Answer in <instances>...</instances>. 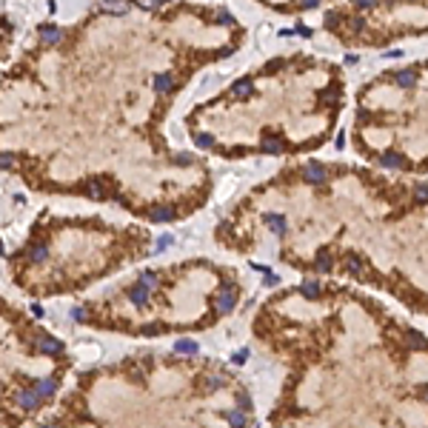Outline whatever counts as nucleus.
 <instances>
[{"label": "nucleus", "instance_id": "nucleus-1", "mask_svg": "<svg viewBox=\"0 0 428 428\" xmlns=\"http://www.w3.org/2000/svg\"><path fill=\"white\" fill-rule=\"evenodd\" d=\"M214 305H217L220 314H229L234 305H237V294H234V286H232V283H225L223 289L214 294Z\"/></svg>", "mask_w": 428, "mask_h": 428}, {"label": "nucleus", "instance_id": "nucleus-2", "mask_svg": "<svg viewBox=\"0 0 428 428\" xmlns=\"http://www.w3.org/2000/svg\"><path fill=\"white\" fill-rule=\"evenodd\" d=\"M15 403L23 408V411H37L40 403H43V397H40L37 388H26V391H17L15 394Z\"/></svg>", "mask_w": 428, "mask_h": 428}, {"label": "nucleus", "instance_id": "nucleus-3", "mask_svg": "<svg viewBox=\"0 0 428 428\" xmlns=\"http://www.w3.org/2000/svg\"><path fill=\"white\" fill-rule=\"evenodd\" d=\"M303 177L305 183H311V186H320V183H326V168L320 166V163H308V166L303 168Z\"/></svg>", "mask_w": 428, "mask_h": 428}, {"label": "nucleus", "instance_id": "nucleus-4", "mask_svg": "<svg viewBox=\"0 0 428 428\" xmlns=\"http://www.w3.org/2000/svg\"><path fill=\"white\" fill-rule=\"evenodd\" d=\"M149 220H154V223H172L175 220V206H152L149 209Z\"/></svg>", "mask_w": 428, "mask_h": 428}, {"label": "nucleus", "instance_id": "nucleus-5", "mask_svg": "<svg viewBox=\"0 0 428 428\" xmlns=\"http://www.w3.org/2000/svg\"><path fill=\"white\" fill-rule=\"evenodd\" d=\"M149 294H152V289H146L143 283H137V286H131V289H129V300L137 305V308L149 305Z\"/></svg>", "mask_w": 428, "mask_h": 428}, {"label": "nucleus", "instance_id": "nucleus-6", "mask_svg": "<svg viewBox=\"0 0 428 428\" xmlns=\"http://www.w3.org/2000/svg\"><path fill=\"white\" fill-rule=\"evenodd\" d=\"M37 351H43V354H60V351L66 349L60 340H54V337H37Z\"/></svg>", "mask_w": 428, "mask_h": 428}, {"label": "nucleus", "instance_id": "nucleus-7", "mask_svg": "<svg viewBox=\"0 0 428 428\" xmlns=\"http://www.w3.org/2000/svg\"><path fill=\"white\" fill-rule=\"evenodd\" d=\"M40 40H43V43H49V46L60 43V40H63V29H60V26H51V23H46V26H40Z\"/></svg>", "mask_w": 428, "mask_h": 428}, {"label": "nucleus", "instance_id": "nucleus-8", "mask_svg": "<svg viewBox=\"0 0 428 428\" xmlns=\"http://www.w3.org/2000/svg\"><path fill=\"white\" fill-rule=\"evenodd\" d=\"M380 166L383 168H400V166H406V157L400 152H394V149H388V152L380 154Z\"/></svg>", "mask_w": 428, "mask_h": 428}, {"label": "nucleus", "instance_id": "nucleus-9", "mask_svg": "<svg viewBox=\"0 0 428 428\" xmlns=\"http://www.w3.org/2000/svg\"><path fill=\"white\" fill-rule=\"evenodd\" d=\"M83 191H86L89 197H95V200H103V197H106V183H103L100 177H89Z\"/></svg>", "mask_w": 428, "mask_h": 428}, {"label": "nucleus", "instance_id": "nucleus-10", "mask_svg": "<svg viewBox=\"0 0 428 428\" xmlns=\"http://www.w3.org/2000/svg\"><path fill=\"white\" fill-rule=\"evenodd\" d=\"M331 266H334L331 248H320V251H317V260H314V269L323 271V274H328V271H331Z\"/></svg>", "mask_w": 428, "mask_h": 428}, {"label": "nucleus", "instance_id": "nucleus-11", "mask_svg": "<svg viewBox=\"0 0 428 428\" xmlns=\"http://www.w3.org/2000/svg\"><path fill=\"white\" fill-rule=\"evenodd\" d=\"M346 271L354 277H363L365 274V263L363 257H357V254H346Z\"/></svg>", "mask_w": 428, "mask_h": 428}, {"label": "nucleus", "instance_id": "nucleus-12", "mask_svg": "<svg viewBox=\"0 0 428 428\" xmlns=\"http://www.w3.org/2000/svg\"><path fill=\"white\" fill-rule=\"evenodd\" d=\"M263 220H266V225H269L271 232H277V234L289 232V223H286L283 214H263Z\"/></svg>", "mask_w": 428, "mask_h": 428}, {"label": "nucleus", "instance_id": "nucleus-13", "mask_svg": "<svg viewBox=\"0 0 428 428\" xmlns=\"http://www.w3.org/2000/svg\"><path fill=\"white\" fill-rule=\"evenodd\" d=\"M260 149H263V152H266V154H280V152H283V149H286V143H283V140H280V137H263Z\"/></svg>", "mask_w": 428, "mask_h": 428}, {"label": "nucleus", "instance_id": "nucleus-14", "mask_svg": "<svg viewBox=\"0 0 428 428\" xmlns=\"http://www.w3.org/2000/svg\"><path fill=\"white\" fill-rule=\"evenodd\" d=\"M35 388L40 391V397H43V400H49V397L58 394V383H54V380H37Z\"/></svg>", "mask_w": 428, "mask_h": 428}, {"label": "nucleus", "instance_id": "nucleus-15", "mask_svg": "<svg viewBox=\"0 0 428 428\" xmlns=\"http://www.w3.org/2000/svg\"><path fill=\"white\" fill-rule=\"evenodd\" d=\"M251 92H254V83L248 77L237 80V83L232 86V95H237V97H251Z\"/></svg>", "mask_w": 428, "mask_h": 428}, {"label": "nucleus", "instance_id": "nucleus-16", "mask_svg": "<svg viewBox=\"0 0 428 428\" xmlns=\"http://www.w3.org/2000/svg\"><path fill=\"white\" fill-rule=\"evenodd\" d=\"M394 80H397V86H403V89H411L414 83H417V72H414V69H406V72H397V74H394Z\"/></svg>", "mask_w": 428, "mask_h": 428}, {"label": "nucleus", "instance_id": "nucleus-17", "mask_svg": "<svg viewBox=\"0 0 428 428\" xmlns=\"http://www.w3.org/2000/svg\"><path fill=\"white\" fill-rule=\"evenodd\" d=\"M225 420L232 428H246V411L243 408H234V411H225Z\"/></svg>", "mask_w": 428, "mask_h": 428}, {"label": "nucleus", "instance_id": "nucleus-18", "mask_svg": "<svg viewBox=\"0 0 428 428\" xmlns=\"http://www.w3.org/2000/svg\"><path fill=\"white\" fill-rule=\"evenodd\" d=\"M175 351H177V354H197L200 346H197L194 340H189V337H183V340L175 343Z\"/></svg>", "mask_w": 428, "mask_h": 428}, {"label": "nucleus", "instance_id": "nucleus-19", "mask_svg": "<svg viewBox=\"0 0 428 428\" xmlns=\"http://www.w3.org/2000/svg\"><path fill=\"white\" fill-rule=\"evenodd\" d=\"M300 294L308 297V300H317L320 297V283H317V280H305V283L300 286Z\"/></svg>", "mask_w": 428, "mask_h": 428}, {"label": "nucleus", "instance_id": "nucleus-20", "mask_svg": "<svg viewBox=\"0 0 428 428\" xmlns=\"http://www.w3.org/2000/svg\"><path fill=\"white\" fill-rule=\"evenodd\" d=\"M46 257H49V246H46V243H35V246L29 248V260H35V263H43Z\"/></svg>", "mask_w": 428, "mask_h": 428}, {"label": "nucleus", "instance_id": "nucleus-21", "mask_svg": "<svg viewBox=\"0 0 428 428\" xmlns=\"http://www.w3.org/2000/svg\"><path fill=\"white\" fill-rule=\"evenodd\" d=\"M406 346H408L411 351H422L425 340H422V334H417V331H406Z\"/></svg>", "mask_w": 428, "mask_h": 428}, {"label": "nucleus", "instance_id": "nucleus-22", "mask_svg": "<svg viewBox=\"0 0 428 428\" xmlns=\"http://www.w3.org/2000/svg\"><path fill=\"white\" fill-rule=\"evenodd\" d=\"M100 6L111 15H123L126 12V0H100Z\"/></svg>", "mask_w": 428, "mask_h": 428}, {"label": "nucleus", "instance_id": "nucleus-23", "mask_svg": "<svg viewBox=\"0 0 428 428\" xmlns=\"http://www.w3.org/2000/svg\"><path fill=\"white\" fill-rule=\"evenodd\" d=\"M168 89H172V74H157V77H154V92L163 95V92H168Z\"/></svg>", "mask_w": 428, "mask_h": 428}, {"label": "nucleus", "instance_id": "nucleus-24", "mask_svg": "<svg viewBox=\"0 0 428 428\" xmlns=\"http://www.w3.org/2000/svg\"><path fill=\"white\" fill-rule=\"evenodd\" d=\"M225 385V377L223 374H209V377H206V388H209V391H214V388H223Z\"/></svg>", "mask_w": 428, "mask_h": 428}, {"label": "nucleus", "instance_id": "nucleus-25", "mask_svg": "<svg viewBox=\"0 0 428 428\" xmlns=\"http://www.w3.org/2000/svg\"><path fill=\"white\" fill-rule=\"evenodd\" d=\"M380 0H351V6L360 9V12H368V9H377Z\"/></svg>", "mask_w": 428, "mask_h": 428}, {"label": "nucleus", "instance_id": "nucleus-26", "mask_svg": "<svg viewBox=\"0 0 428 428\" xmlns=\"http://www.w3.org/2000/svg\"><path fill=\"white\" fill-rule=\"evenodd\" d=\"M140 283H143L146 289H154V286H157V271H146V274L140 277Z\"/></svg>", "mask_w": 428, "mask_h": 428}, {"label": "nucleus", "instance_id": "nucleus-27", "mask_svg": "<svg viewBox=\"0 0 428 428\" xmlns=\"http://www.w3.org/2000/svg\"><path fill=\"white\" fill-rule=\"evenodd\" d=\"M340 23H343V17L337 15V12H328V15H326V29H337Z\"/></svg>", "mask_w": 428, "mask_h": 428}, {"label": "nucleus", "instance_id": "nucleus-28", "mask_svg": "<svg viewBox=\"0 0 428 428\" xmlns=\"http://www.w3.org/2000/svg\"><path fill=\"white\" fill-rule=\"evenodd\" d=\"M414 200L417 203H428V186H417L414 189Z\"/></svg>", "mask_w": 428, "mask_h": 428}, {"label": "nucleus", "instance_id": "nucleus-29", "mask_svg": "<svg viewBox=\"0 0 428 428\" xmlns=\"http://www.w3.org/2000/svg\"><path fill=\"white\" fill-rule=\"evenodd\" d=\"M194 143L203 146V149H209V146L214 143V137H211V134H194Z\"/></svg>", "mask_w": 428, "mask_h": 428}, {"label": "nucleus", "instance_id": "nucleus-30", "mask_svg": "<svg viewBox=\"0 0 428 428\" xmlns=\"http://www.w3.org/2000/svg\"><path fill=\"white\" fill-rule=\"evenodd\" d=\"M349 26H351V32H360V29H365V20L363 17H351Z\"/></svg>", "mask_w": 428, "mask_h": 428}, {"label": "nucleus", "instance_id": "nucleus-31", "mask_svg": "<svg viewBox=\"0 0 428 428\" xmlns=\"http://www.w3.org/2000/svg\"><path fill=\"white\" fill-rule=\"evenodd\" d=\"M72 317H74V320H80V323H83V320H86L89 314H86V308H83V305H77V308H72Z\"/></svg>", "mask_w": 428, "mask_h": 428}, {"label": "nucleus", "instance_id": "nucleus-32", "mask_svg": "<svg viewBox=\"0 0 428 428\" xmlns=\"http://www.w3.org/2000/svg\"><path fill=\"white\" fill-rule=\"evenodd\" d=\"M0 160H3V168H12V166H15V154H9V152H3V157H0Z\"/></svg>", "mask_w": 428, "mask_h": 428}, {"label": "nucleus", "instance_id": "nucleus-33", "mask_svg": "<svg viewBox=\"0 0 428 428\" xmlns=\"http://www.w3.org/2000/svg\"><path fill=\"white\" fill-rule=\"evenodd\" d=\"M172 246V237H160L157 240V251H163V248H168Z\"/></svg>", "mask_w": 428, "mask_h": 428}, {"label": "nucleus", "instance_id": "nucleus-34", "mask_svg": "<svg viewBox=\"0 0 428 428\" xmlns=\"http://www.w3.org/2000/svg\"><path fill=\"white\" fill-rule=\"evenodd\" d=\"M237 403H240V408H243V411H251V400H248V397H240Z\"/></svg>", "mask_w": 428, "mask_h": 428}, {"label": "nucleus", "instance_id": "nucleus-35", "mask_svg": "<svg viewBox=\"0 0 428 428\" xmlns=\"http://www.w3.org/2000/svg\"><path fill=\"white\" fill-rule=\"evenodd\" d=\"M320 6V0H300V9H314Z\"/></svg>", "mask_w": 428, "mask_h": 428}, {"label": "nucleus", "instance_id": "nucleus-36", "mask_svg": "<svg viewBox=\"0 0 428 428\" xmlns=\"http://www.w3.org/2000/svg\"><path fill=\"white\" fill-rule=\"evenodd\" d=\"M246 357H248L246 351H237V354H234L232 360H234V363H237V365H243V363H246Z\"/></svg>", "mask_w": 428, "mask_h": 428}, {"label": "nucleus", "instance_id": "nucleus-37", "mask_svg": "<svg viewBox=\"0 0 428 428\" xmlns=\"http://www.w3.org/2000/svg\"><path fill=\"white\" fill-rule=\"evenodd\" d=\"M280 66H283V60H271V63L266 66V72H277V69H280Z\"/></svg>", "mask_w": 428, "mask_h": 428}, {"label": "nucleus", "instance_id": "nucleus-38", "mask_svg": "<svg viewBox=\"0 0 428 428\" xmlns=\"http://www.w3.org/2000/svg\"><path fill=\"white\" fill-rule=\"evenodd\" d=\"M217 20H220V23H232V15H229V12H220Z\"/></svg>", "mask_w": 428, "mask_h": 428}, {"label": "nucleus", "instance_id": "nucleus-39", "mask_svg": "<svg viewBox=\"0 0 428 428\" xmlns=\"http://www.w3.org/2000/svg\"><path fill=\"white\" fill-rule=\"evenodd\" d=\"M175 163H191V157H189V154H177Z\"/></svg>", "mask_w": 428, "mask_h": 428}, {"label": "nucleus", "instance_id": "nucleus-40", "mask_svg": "<svg viewBox=\"0 0 428 428\" xmlns=\"http://www.w3.org/2000/svg\"><path fill=\"white\" fill-rule=\"evenodd\" d=\"M294 32H297V35H303V37H308V35H311V29H305V26H297Z\"/></svg>", "mask_w": 428, "mask_h": 428}, {"label": "nucleus", "instance_id": "nucleus-41", "mask_svg": "<svg viewBox=\"0 0 428 428\" xmlns=\"http://www.w3.org/2000/svg\"><path fill=\"white\" fill-rule=\"evenodd\" d=\"M32 314H35V317L40 320V317H43V308H40V305H32Z\"/></svg>", "mask_w": 428, "mask_h": 428}, {"label": "nucleus", "instance_id": "nucleus-42", "mask_svg": "<svg viewBox=\"0 0 428 428\" xmlns=\"http://www.w3.org/2000/svg\"><path fill=\"white\" fill-rule=\"evenodd\" d=\"M420 397L428 400V385H420Z\"/></svg>", "mask_w": 428, "mask_h": 428}, {"label": "nucleus", "instance_id": "nucleus-43", "mask_svg": "<svg viewBox=\"0 0 428 428\" xmlns=\"http://www.w3.org/2000/svg\"><path fill=\"white\" fill-rule=\"evenodd\" d=\"M40 428H60V425H51V422H43Z\"/></svg>", "mask_w": 428, "mask_h": 428}]
</instances>
